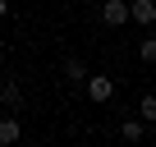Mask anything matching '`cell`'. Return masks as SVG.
<instances>
[{"mask_svg": "<svg viewBox=\"0 0 156 147\" xmlns=\"http://www.w3.org/2000/svg\"><path fill=\"white\" fill-rule=\"evenodd\" d=\"M129 19L142 23V28H151L156 23V0H129Z\"/></svg>", "mask_w": 156, "mask_h": 147, "instance_id": "3", "label": "cell"}, {"mask_svg": "<svg viewBox=\"0 0 156 147\" xmlns=\"http://www.w3.org/2000/svg\"><path fill=\"white\" fill-rule=\"evenodd\" d=\"M0 64H5V51H0Z\"/></svg>", "mask_w": 156, "mask_h": 147, "instance_id": "11", "label": "cell"}, {"mask_svg": "<svg viewBox=\"0 0 156 147\" xmlns=\"http://www.w3.org/2000/svg\"><path fill=\"white\" fill-rule=\"evenodd\" d=\"M0 101H5L9 110H19V106H23V88H19V83H5V88H0Z\"/></svg>", "mask_w": 156, "mask_h": 147, "instance_id": "6", "label": "cell"}, {"mask_svg": "<svg viewBox=\"0 0 156 147\" xmlns=\"http://www.w3.org/2000/svg\"><path fill=\"white\" fill-rule=\"evenodd\" d=\"M23 138V124L14 120V115H5V120H0V147H9V142H19Z\"/></svg>", "mask_w": 156, "mask_h": 147, "instance_id": "5", "label": "cell"}, {"mask_svg": "<svg viewBox=\"0 0 156 147\" xmlns=\"http://www.w3.org/2000/svg\"><path fill=\"white\" fill-rule=\"evenodd\" d=\"M119 133H124V138H133V142H138V138H142V133H147V124H142V120H124V124H119Z\"/></svg>", "mask_w": 156, "mask_h": 147, "instance_id": "8", "label": "cell"}, {"mask_svg": "<svg viewBox=\"0 0 156 147\" xmlns=\"http://www.w3.org/2000/svg\"><path fill=\"white\" fill-rule=\"evenodd\" d=\"M101 23H106V28L129 23V0H106V5H101Z\"/></svg>", "mask_w": 156, "mask_h": 147, "instance_id": "2", "label": "cell"}, {"mask_svg": "<svg viewBox=\"0 0 156 147\" xmlns=\"http://www.w3.org/2000/svg\"><path fill=\"white\" fill-rule=\"evenodd\" d=\"M138 120H142V124H156V92H147V97L138 101Z\"/></svg>", "mask_w": 156, "mask_h": 147, "instance_id": "7", "label": "cell"}, {"mask_svg": "<svg viewBox=\"0 0 156 147\" xmlns=\"http://www.w3.org/2000/svg\"><path fill=\"white\" fill-rule=\"evenodd\" d=\"M138 55H142L147 64H156V37H142V41H138Z\"/></svg>", "mask_w": 156, "mask_h": 147, "instance_id": "9", "label": "cell"}, {"mask_svg": "<svg viewBox=\"0 0 156 147\" xmlns=\"http://www.w3.org/2000/svg\"><path fill=\"white\" fill-rule=\"evenodd\" d=\"M5 14H9V0H0V19H5Z\"/></svg>", "mask_w": 156, "mask_h": 147, "instance_id": "10", "label": "cell"}, {"mask_svg": "<svg viewBox=\"0 0 156 147\" xmlns=\"http://www.w3.org/2000/svg\"><path fill=\"white\" fill-rule=\"evenodd\" d=\"M60 74H64V83H69V88H83V78H87V64L78 60V55H69V60L60 64Z\"/></svg>", "mask_w": 156, "mask_h": 147, "instance_id": "4", "label": "cell"}, {"mask_svg": "<svg viewBox=\"0 0 156 147\" xmlns=\"http://www.w3.org/2000/svg\"><path fill=\"white\" fill-rule=\"evenodd\" d=\"M83 92L97 101V106H106V101H115V78H106V74H87V78H83Z\"/></svg>", "mask_w": 156, "mask_h": 147, "instance_id": "1", "label": "cell"}]
</instances>
